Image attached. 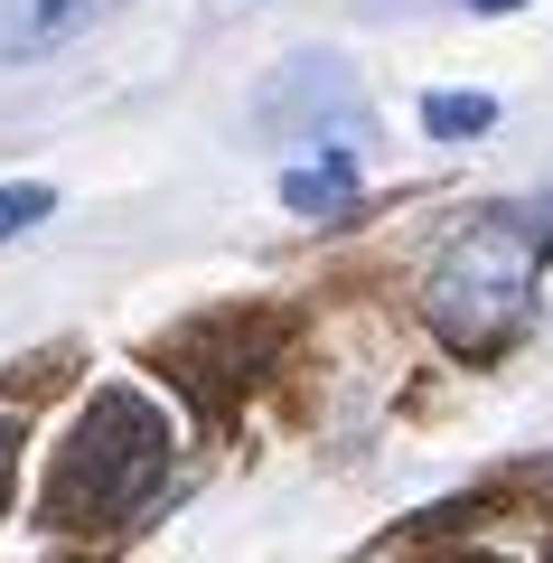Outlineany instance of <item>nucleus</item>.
Segmentation results:
<instances>
[{
  "mask_svg": "<svg viewBox=\"0 0 553 563\" xmlns=\"http://www.w3.org/2000/svg\"><path fill=\"white\" fill-rule=\"evenodd\" d=\"M488 122H497L488 95H432V103H422V132H432V141H478Z\"/></svg>",
  "mask_w": 553,
  "mask_h": 563,
  "instance_id": "5",
  "label": "nucleus"
},
{
  "mask_svg": "<svg viewBox=\"0 0 553 563\" xmlns=\"http://www.w3.org/2000/svg\"><path fill=\"white\" fill-rule=\"evenodd\" d=\"M0 498H10V461H0Z\"/></svg>",
  "mask_w": 553,
  "mask_h": 563,
  "instance_id": "9",
  "label": "nucleus"
},
{
  "mask_svg": "<svg viewBox=\"0 0 553 563\" xmlns=\"http://www.w3.org/2000/svg\"><path fill=\"white\" fill-rule=\"evenodd\" d=\"M254 122L273 141H329V151H366V141H376L366 95L347 85V66H338V57H291L273 76V95L254 103Z\"/></svg>",
  "mask_w": 553,
  "mask_h": 563,
  "instance_id": "3",
  "label": "nucleus"
},
{
  "mask_svg": "<svg viewBox=\"0 0 553 563\" xmlns=\"http://www.w3.org/2000/svg\"><path fill=\"white\" fill-rule=\"evenodd\" d=\"M469 10H488V20H497V10H526V0H469Z\"/></svg>",
  "mask_w": 553,
  "mask_h": 563,
  "instance_id": "8",
  "label": "nucleus"
},
{
  "mask_svg": "<svg viewBox=\"0 0 553 563\" xmlns=\"http://www.w3.org/2000/svg\"><path fill=\"white\" fill-rule=\"evenodd\" d=\"M57 207V188H38V179H20V188H0V244L10 235H29V225Z\"/></svg>",
  "mask_w": 553,
  "mask_h": 563,
  "instance_id": "6",
  "label": "nucleus"
},
{
  "mask_svg": "<svg viewBox=\"0 0 553 563\" xmlns=\"http://www.w3.org/2000/svg\"><path fill=\"white\" fill-rule=\"evenodd\" d=\"M281 207H291V217H347V207H356V169H347V151H338V161L291 169V179H281Z\"/></svg>",
  "mask_w": 553,
  "mask_h": 563,
  "instance_id": "4",
  "label": "nucleus"
},
{
  "mask_svg": "<svg viewBox=\"0 0 553 563\" xmlns=\"http://www.w3.org/2000/svg\"><path fill=\"white\" fill-rule=\"evenodd\" d=\"M544 244H553V235H544L534 217L497 207V217H469V225L432 254V273H422V320L441 329L451 357H497V347L526 329Z\"/></svg>",
  "mask_w": 553,
  "mask_h": 563,
  "instance_id": "1",
  "label": "nucleus"
},
{
  "mask_svg": "<svg viewBox=\"0 0 553 563\" xmlns=\"http://www.w3.org/2000/svg\"><path fill=\"white\" fill-rule=\"evenodd\" d=\"M169 470V413L132 385H103L76 413V432L57 442V470H47V526H113L132 517L141 498Z\"/></svg>",
  "mask_w": 553,
  "mask_h": 563,
  "instance_id": "2",
  "label": "nucleus"
},
{
  "mask_svg": "<svg viewBox=\"0 0 553 563\" xmlns=\"http://www.w3.org/2000/svg\"><path fill=\"white\" fill-rule=\"evenodd\" d=\"M76 10H85V0H38V20H76Z\"/></svg>",
  "mask_w": 553,
  "mask_h": 563,
  "instance_id": "7",
  "label": "nucleus"
}]
</instances>
